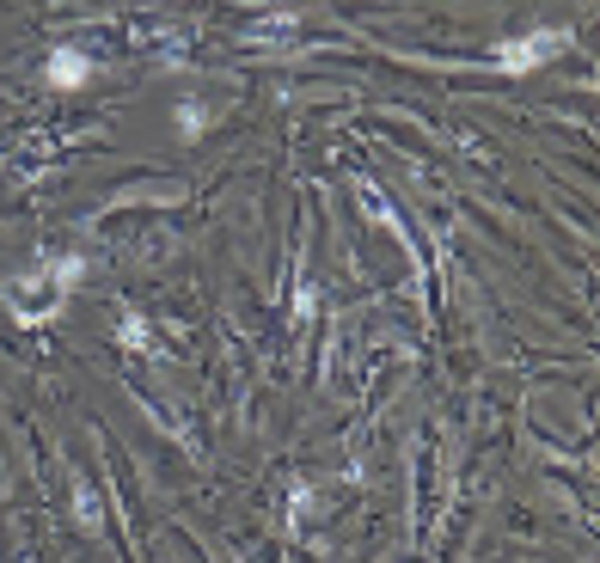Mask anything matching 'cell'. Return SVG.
Returning <instances> with one entry per match:
<instances>
[{
  "mask_svg": "<svg viewBox=\"0 0 600 563\" xmlns=\"http://www.w3.org/2000/svg\"><path fill=\"white\" fill-rule=\"evenodd\" d=\"M80 276H86V258H62V264H56V294H74Z\"/></svg>",
  "mask_w": 600,
  "mask_h": 563,
  "instance_id": "3957f363",
  "label": "cell"
},
{
  "mask_svg": "<svg viewBox=\"0 0 600 563\" xmlns=\"http://www.w3.org/2000/svg\"><path fill=\"white\" fill-rule=\"evenodd\" d=\"M92 80V56L86 49H74V43H56L43 56V86H56V92H80Z\"/></svg>",
  "mask_w": 600,
  "mask_h": 563,
  "instance_id": "7a4b0ae2",
  "label": "cell"
},
{
  "mask_svg": "<svg viewBox=\"0 0 600 563\" xmlns=\"http://www.w3.org/2000/svg\"><path fill=\"white\" fill-rule=\"evenodd\" d=\"M178 129H184V135H203V129H209V111H203V105H178Z\"/></svg>",
  "mask_w": 600,
  "mask_h": 563,
  "instance_id": "277c9868",
  "label": "cell"
},
{
  "mask_svg": "<svg viewBox=\"0 0 600 563\" xmlns=\"http://www.w3.org/2000/svg\"><path fill=\"white\" fill-rule=\"evenodd\" d=\"M570 49V25H539V31H521V37H503L496 43V68L503 74H533V68H545V62H558Z\"/></svg>",
  "mask_w": 600,
  "mask_h": 563,
  "instance_id": "6da1fadb",
  "label": "cell"
}]
</instances>
